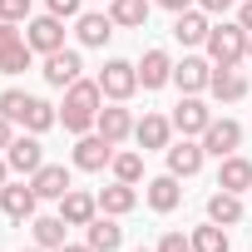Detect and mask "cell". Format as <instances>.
I'll list each match as a JSON object with an SVG mask.
<instances>
[{
    "instance_id": "cell-1",
    "label": "cell",
    "mask_w": 252,
    "mask_h": 252,
    "mask_svg": "<svg viewBox=\"0 0 252 252\" xmlns=\"http://www.w3.org/2000/svg\"><path fill=\"white\" fill-rule=\"evenodd\" d=\"M99 109H104V89H99V79H74V84L64 89L60 124H64L69 134H89L94 119H99Z\"/></svg>"
},
{
    "instance_id": "cell-2",
    "label": "cell",
    "mask_w": 252,
    "mask_h": 252,
    "mask_svg": "<svg viewBox=\"0 0 252 252\" xmlns=\"http://www.w3.org/2000/svg\"><path fill=\"white\" fill-rule=\"evenodd\" d=\"M208 60L213 64H222V69H237L242 60H247V30L242 25H213L208 30Z\"/></svg>"
},
{
    "instance_id": "cell-3",
    "label": "cell",
    "mask_w": 252,
    "mask_h": 252,
    "mask_svg": "<svg viewBox=\"0 0 252 252\" xmlns=\"http://www.w3.org/2000/svg\"><path fill=\"white\" fill-rule=\"evenodd\" d=\"M99 89H104L109 104L134 99V89H139V64H129V60H109V64L99 69Z\"/></svg>"
},
{
    "instance_id": "cell-4",
    "label": "cell",
    "mask_w": 252,
    "mask_h": 252,
    "mask_svg": "<svg viewBox=\"0 0 252 252\" xmlns=\"http://www.w3.org/2000/svg\"><path fill=\"white\" fill-rule=\"evenodd\" d=\"M25 45H30L35 55L64 50V20H60V15H35V20H25Z\"/></svg>"
},
{
    "instance_id": "cell-5",
    "label": "cell",
    "mask_w": 252,
    "mask_h": 252,
    "mask_svg": "<svg viewBox=\"0 0 252 252\" xmlns=\"http://www.w3.org/2000/svg\"><path fill=\"white\" fill-rule=\"evenodd\" d=\"M237 149H242V124H237V119H213L208 129H203V154L227 158V154H237Z\"/></svg>"
},
{
    "instance_id": "cell-6",
    "label": "cell",
    "mask_w": 252,
    "mask_h": 252,
    "mask_svg": "<svg viewBox=\"0 0 252 252\" xmlns=\"http://www.w3.org/2000/svg\"><path fill=\"white\" fill-rule=\"evenodd\" d=\"M208 124H213V109H208L198 94H183V99H178V109H173V129H178L183 139H193V134L203 139Z\"/></svg>"
},
{
    "instance_id": "cell-7",
    "label": "cell",
    "mask_w": 252,
    "mask_h": 252,
    "mask_svg": "<svg viewBox=\"0 0 252 252\" xmlns=\"http://www.w3.org/2000/svg\"><path fill=\"white\" fill-rule=\"evenodd\" d=\"M109 163H114V144H109L104 134H79V144H74V168L99 173V168H109Z\"/></svg>"
},
{
    "instance_id": "cell-8",
    "label": "cell",
    "mask_w": 252,
    "mask_h": 252,
    "mask_svg": "<svg viewBox=\"0 0 252 252\" xmlns=\"http://www.w3.org/2000/svg\"><path fill=\"white\" fill-rule=\"evenodd\" d=\"M35 203H40L35 183H5V188H0V213H5L10 222H25V218H35Z\"/></svg>"
},
{
    "instance_id": "cell-9",
    "label": "cell",
    "mask_w": 252,
    "mask_h": 252,
    "mask_svg": "<svg viewBox=\"0 0 252 252\" xmlns=\"http://www.w3.org/2000/svg\"><path fill=\"white\" fill-rule=\"evenodd\" d=\"M79 50H55V55H45V84H55V89H69L74 79H79Z\"/></svg>"
},
{
    "instance_id": "cell-10",
    "label": "cell",
    "mask_w": 252,
    "mask_h": 252,
    "mask_svg": "<svg viewBox=\"0 0 252 252\" xmlns=\"http://www.w3.org/2000/svg\"><path fill=\"white\" fill-rule=\"evenodd\" d=\"M5 163H10V173H35V168L45 163L40 134H20V139H10V149H5Z\"/></svg>"
},
{
    "instance_id": "cell-11",
    "label": "cell",
    "mask_w": 252,
    "mask_h": 252,
    "mask_svg": "<svg viewBox=\"0 0 252 252\" xmlns=\"http://www.w3.org/2000/svg\"><path fill=\"white\" fill-rule=\"evenodd\" d=\"M60 218H64L69 227H89V222L99 218V198L84 193V188H69V193L60 198Z\"/></svg>"
},
{
    "instance_id": "cell-12",
    "label": "cell",
    "mask_w": 252,
    "mask_h": 252,
    "mask_svg": "<svg viewBox=\"0 0 252 252\" xmlns=\"http://www.w3.org/2000/svg\"><path fill=\"white\" fill-rule=\"evenodd\" d=\"M213 79V60H198V55H183V64H173V84L183 94H203Z\"/></svg>"
},
{
    "instance_id": "cell-13",
    "label": "cell",
    "mask_w": 252,
    "mask_h": 252,
    "mask_svg": "<svg viewBox=\"0 0 252 252\" xmlns=\"http://www.w3.org/2000/svg\"><path fill=\"white\" fill-rule=\"evenodd\" d=\"M208 94H213L218 104H237V99H247V74H242V69H222V64H213Z\"/></svg>"
},
{
    "instance_id": "cell-14",
    "label": "cell",
    "mask_w": 252,
    "mask_h": 252,
    "mask_svg": "<svg viewBox=\"0 0 252 252\" xmlns=\"http://www.w3.org/2000/svg\"><path fill=\"white\" fill-rule=\"evenodd\" d=\"M163 154H168V173H173V178H193V173L203 168V158H208L203 144H193V139H178V144H168Z\"/></svg>"
},
{
    "instance_id": "cell-15",
    "label": "cell",
    "mask_w": 252,
    "mask_h": 252,
    "mask_svg": "<svg viewBox=\"0 0 252 252\" xmlns=\"http://www.w3.org/2000/svg\"><path fill=\"white\" fill-rule=\"evenodd\" d=\"M94 134H104L109 144H124L134 134V114L124 109V104H109V109H99V119H94Z\"/></svg>"
},
{
    "instance_id": "cell-16",
    "label": "cell",
    "mask_w": 252,
    "mask_h": 252,
    "mask_svg": "<svg viewBox=\"0 0 252 252\" xmlns=\"http://www.w3.org/2000/svg\"><path fill=\"white\" fill-rule=\"evenodd\" d=\"M144 198H149V208H154V213H173V208L183 203V188H178V178H173V173H158V178H149V183H144Z\"/></svg>"
},
{
    "instance_id": "cell-17",
    "label": "cell",
    "mask_w": 252,
    "mask_h": 252,
    "mask_svg": "<svg viewBox=\"0 0 252 252\" xmlns=\"http://www.w3.org/2000/svg\"><path fill=\"white\" fill-rule=\"evenodd\" d=\"M134 139H139L144 154H149V149H168V139H173V119H163V114H144V119L134 124Z\"/></svg>"
},
{
    "instance_id": "cell-18",
    "label": "cell",
    "mask_w": 252,
    "mask_h": 252,
    "mask_svg": "<svg viewBox=\"0 0 252 252\" xmlns=\"http://www.w3.org/2000/svg\"><path fill=\"white\" fill-rule=\"evenodd\" d=\"M30 183H35V193H40V198H64V193L74 188L64 163H40V168L30 173Z\"/></svg>"
},
{
    "instance_id": "cell-19",
    "label": "cell",
    "mask_w": 252,
    "mask_h": 252,
    "mask_svg": "<svg viewBox=\"0 0 252 252\" xmlns=\"http://www.w3.org/2000/svg\"><path fill=\"white\" fill-rule=\"evenodd\" d=\"M84 242H89L94 252H119V247H124V227L104 213V218H94V222L84 227Z\"/></svg>"
},
{
    "instance_id": "cell-20",
    "label": "cell",
    "mask_w": 252,
    "mask_h": 252,
    "mask_svg": "<svg viewBox=\"0 0 252 252\" xmlns=\"http://www.w3.org/2000/svg\"><path fill=\"white\" fill-rule=\"evenodd\" d=\"M139 208V193H134V183H109L104 193H99V213H109V218H124V213H134Z\"/></svg>"
},
{
    "instance_id": "cell-21",
    "label": "cell",
    "mask_w": 252,
    "mask_h": 252,
    "mask_svg": "<svg viewBox=\"0 0 252 252\" xmlns=\"http://www.w3.org/2000/svg\"><path fill=\"white\" fill-rule=\"evenodd\" d=\"M168 79H173V60H168V50H149L144 64H139V84H144V89H163Z\"/></svg>"
},
{
    "instance_id": "cell-22",
    "label": "cell",
    "mask_w": 252,
    "mask_h": 252,
    "mask_svg": "<svg viewBox=\"0 0 252 252\" xmlns=\"http://www.w3.org/2000/svg\"><path fill=\"white\" fill-rule=\"evenodd\" d=\"M218 188H227V193H247V188H252V163H247L242 154H227L222 168H218Z\"/></svg>"
},
{
    "instance_id": "cell-23",
    "label": "cell",
    "mask_w": 252,
    "mask_h": 252,
    "mask_svg": "<svg viewBox=\"0 0 252 252\" xmlns=\"http://www.w3.org/2000/svg\"><path fill=\"white\" fill-rule=\"evenodd\" d=\"M208 30H213V25H208L203 10H183V15L173 20V40H178V45H208Z\"/></svg>"
},
{
    "instance_id": "cell-24",
    "label": "cell",
    "mask_w": 252,
    "mask_h": 252,
    "mask_svg": "<svg viewBox=\"0 0 252 252\" xmlns=\"http://www.w3.org/2000/svg\"><path fill=\"white\" fill-rule=\"evenodd\" d=\"M208 218H213V222H222V227H237V222H242V193L218 188V193L208 198Z\"/></svg>"
},
{
    "instance_id": "cell-25",
    "label": "cell",
    "mask_w": 252,
    "mask_h": 252,
    "mask_svg": "<svg viewBox=\"0 0 252 252\" xmlns=\"http://www.w3.org/2000/svg\"><path fill=\"white\" fill-rule=\"evenodd\" d=\"M109 20L124 30H144L149 25V0H109Z\"/></svg>"
},
{
    "instance_id": "cell-26",
    "label": "cell",
    "mask_w": 252,
    "mask_h": 252,
    "mask_svg": "<svg viewBox=\"0 0 252 252\" xmlns=\"http://www.w3.org/2000/svg\"><path fill=\"white\" fill-rule=\"evenodd\" d=\"M74 35H79L84 50H99V45L114 35V20H109V15H79V20H74Z\"/></svg>"
},
{
    "instance_id": "cell-27",
    "label": "cell",
    "mask_w": 252,
    "mask_h": 252,
    "mask_svg": "<svg viewBox=\"0 0 252 252\" xmlns=\"http://www.w3.org/2000/svg\"><path fill=\"white\" fill-rule=\"evenodd\" d=\"M20 124H25L30 134H45V129H55V124H60V109H55L50 99H35V94H30V104H25V119H20Z\"/></svg>"
},
{
    "instance_id": "cell-28",
    "label": "cell",
    "mask_w": 252,
    "mask_h": 252,
    "mask_svg": "<svg viewBox=\"0 0 252 252\" xmlns=\"http://www.w3.org/2000/svg\"><path fill=\"white\" fill-rule=\"evenodd\" d=\"M64 227H69L64 218H35V222H30V232H35V242H40L45 252H60V247H64Z\"/></svg>"
},
{
    "instance_id": "cell-29",
    "label": "cell",
    "mask_w": 252,
    "mask_h": 252,
    "mask_svg": "<svg viewBox=\"0 0 252 252\" xmlns=\"http://www.w3.org/2000/svg\"><path fill=\"white\" fill-rule=\"evenodd\" d=\"M193 252H227V232H222V222H203V227H193Z\"/></svg>"
},
{
    "instance_id": "cell-30",
    "label": "cell",
    "mask_w": 252,
    "mask_h": 252,
    "mask_svg": "<svg viewBox=\"0 0 252 252\" xmlns=\"http://www.w3.org/2000/svg\"><path fill=\"white\" fill-rule=\"evenodd\" d=\"M109 168H114L119 183H139V178H144V154H134V149H129V154H114Z\"/></svg>"
},
{
    "instance_id": "cell-31",
    "label": "cell",
    "mask_w": 252,
    "mask_h": 252,
    "mask_svg": "<svg viewBox=\"0 0 252 252\" xmlns=\"http://www.w3.org/2000/svg\"><path fill=\"white\" fill-rule=\"evenodd\" d=\"M30 60H35V50L25 40L10 45V50H0V74H20V69H30Z\"/></svg>"
},
{
    "instance_id": "cell-32",
    "label": "cell",
    "mask_w": 252,
    "mask_h": 252,
    "mask_svg": "<svg viewBox=\"0 0 252 252\" xmlns=\"http://www.w3.org/2000/svg\"><path fill=\"white\" fill-rule=\"evenodd\" d=\"M25 104H30V94H25V89H5V94H0V114H5L10 124H20V119H25Z\"/></svg>"
},
{
    "instance_id": "cell-33",
    "label": "cell",
    "mask_w": 252,
    "mask_h": 252,
    "mask_svg": "<svg viewBox=\"0 0 252 252\" xmlns=\"http://www.w3.org/2000/svg\"><path fill=\"white\" fill-rule=\"evenodd\" d=\"M0 20L25 25V20H30V0H0Z\"/></svg>"
},
{
    "instance_id": "cell-34",
    "label": "cell",
    "mask_w": 252,
    "mask_h": 252,
    "mask_svg": "<svg viewBox=\"0 0 252 252\" xmlns=\"http://www.w3.org/2000/svg\"><path fill=\"white\" fill-rule=\"evenodd\" d=\"M50 5V15H60V20H79L84 10H79V0H45Z\"/></svg>"
},
{
    "instance_id": "cell-35",
    "label": "cell",
    "mask_w": 252,
    "mask_h": 252,
    "mask_svg": "<svg viewBox=\"0 0 252 252\" xmlns=\"http://www.w3.org/2000/svg\"><path fill=\"white\" fill-rule=\"evenodd\" d=\"M154 252H193V242H188L183 232H163V242H158Z\"/></svg>"
},
{
    "instance_id": "cell-36",
    "label": "cell",
    "mask_w": 252,
    "mask_h": 252,
    "mask_svg": "<svg viewBox=\"0 0 252 252\" xmlns=\"http://www.w3.org/2000/svg\"><path fill=\"white\" fill-rule=\"evenodd\" d=\"M25 40V30L15 25V20H0V50H10V45H20Z\"/></svg>"
},
{
    "instance_id": "cell-37",
    "label": "cell",
    "mask_w": 252,
    "mask_h": 252,
    "mask_svg": "<svg viewBox=\"0 0 252 252\" xmlns=\"http://www.w3.org/2000/svg\"><path fill=\"white\" fill-rule=\"evenodd\" d=\"M227 5H232V0H198V10H203V15H222Z\"/></svg>"
},
{
    "instance_id": "cell-38",
    "label": "cell",
    "mask_w": 252,
    "mask_h": 252,
    "mask_svg": "<svg viewBox=\"0 0 252 252\" xmlns=\"http://www.w3.org/2000/svg\"><path fill=\"white\" fill-rule=\"evenodd\" d=\"M158 5H163V10H173V15H183V10H193V5H198V0H158Z\"/></svg>"
},
{
    "instance_id": "cell-39",
    "label": "cell",
    "mask_w": 252,
    "mask_h": 252,
    "mask_svg": "<svg viewBox=\"0 0 252 252\" xmlns=\"http://www.w3.org/2000/svg\"><path fill=\"white\" fill-rule=\"evenodd\" d=\"M237 25L252 35V0H242V10H237Z\"/></svg>"
},
{
    "instance_id": "cell-40",
    "label": "cell",
    "mask_w": 252,
    "mask_h": 252,
    "mask_svg": "<svg viewBox=\"0 0 252 252\" xmlns=\"http://www.w3.org/2000/svg\"><path fill=\"white\" fill-rule=\"evenodd\" d=\"M10 139H15V134H10V119H5V114H0V154H5V149H10Z\"/></svg>"
},
{
    "instance_id": "cell-41",
    "label": "cell",
    "mask_w": 252,
    "mask_h": 252,
    "mask_svg": "<svg viewBox=\"0 0 252 252\" xmlns=\"http://www.w3.org/2000/svg\"><path fill=\"white\" fill-rule=\"evenodd\" d=\"M60 252H94V247H89V242H64Z\"/></svg>"
},
{
    "instance_id": "cell-42",
    "label": "cell",
    "mask_w": 252,
    "mask_h": 252,
    "mask_svg": "<svg viewBox=\"0 0 252 252\" xmlns=\"http://www.w3.org/2000/svg\"><path fill=\"white\" fill-rule=\"evenodd\" d=\"M5 178H10V163H5V154H0V188H5Z\"/></svg>"
},
{
    "instance_id": "cell-43",
    "label": "cell",
    "mask_w": 252,
    "mask_h": 252,
    "mask_svg": "<svg viewBox=\"0 0 252 252\" xmlns=\"http://www.w3.org/2000/svg\"><path fill=\"white\" fill-rule=\"evenodd\" d=\"M247 60H252V35H247Z\"/></svg>"
},
{
    "instance_id": "cell-44",
    "label": "cell",
    "mask_w": 252,
    "mask_h": 252,
    "mask_svg": "<svg viewBox=\"0 0 252 252\" xmlns=\"http://www.w3.org/2000/svg\"><path fill=\"white\" fill-rule=\"evenodd\" d=\"M134 252H154V247H134Z\"/></svg>"
},
{
    "instance_id": "cell-45",
    "label": "cell",
    "mask_w": 252,
    "mask_h": 252,
    "mask_svg": "<svg viewBox=\"0 0 252 252\" xmlns=\"http://www.w3.org/2000/svg\"><path fill=\"white\" fill-rule=\"evenodd\" d=\"M30 252H45V247H40V242H35V247H30Z\"/></svg>"
}]
</instances>
